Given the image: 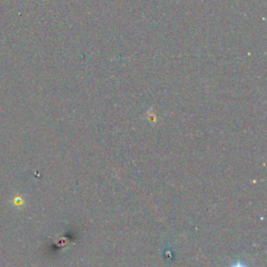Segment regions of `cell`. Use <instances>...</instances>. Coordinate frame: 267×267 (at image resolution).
I'll return each mask as SVG.
<instances>
[{
    "mask_svg": "<svg viewBox=\"0 0 267 267\" xmlns=\"http://www.w3.org/2000/svg\"><path fill=\"white\" fill-rule=\"evenodd\" d=\"M231 267H247V265H245L244 263H241V262H237V263L233 264Z\"/></svg>",
    "mask_w": 267,
    "mask_h": 267,
    "instance_id": "6da1fadb",
    "label": "cell"
}]
</instances>
